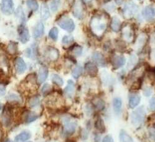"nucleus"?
Listing matches in <instances>:
<instances>
[{"label": "nucleus", "instance_id": "obj_1", "mask_svg": "<svg viewBox=\"0 0 155 142\" xmlns=\"http://www.w3.org/2000/svg\"><path fill=\"white\" fill-rule=\"evenodd\" d=\"M146 117V110L143 106L137 108L131 115V122L135 127L140 126L145 121Z\"/></svg>", "mask_w": 155, "mask_h": 142}, {"label": "nucleus", "instance_id": "obj_2", "mask_svg": "<svg viewBox=\"0 0 155 142\" xmlns=\"http://www.w3.org/2000/svg\"><path fill=\"white\" fill-rule=\"evenodd\" d=\"M58 25L63 29L69 32H72L75 29V24L72 19L65 17L58 21Z\"/></svg>", "mask_w": 155, "mask_h": 142}, {"label": "nucleus", "instance_id": "obj_3", "mask_svg": "<svg viewBox=\"0 0 155 142\" xmlns=\"http://www.w3.org/2000/svg\"><path fill=\"white\" fill-rule=\"evenodd\" d=\"M1 9L5 15H12L14 12V3L13 0H2Z\"/></svg>", "mask_w": 155, "mask_h": 142}, {"label": "nucleus", "instance_id": "obj_4", "mask_svg": "<svg viewBox=\"0 0 155 142\" xmlns=\"http://www.w3.org/2000/svg\"><path fill=\"white\" fill-rule=\"evenodd\" d=\"M138 6L133 2H128L127 3L124 9V13L126 18H131L134 16L138 12Z\"/></svg>", "mask_w": 155, "mask_h": 142}, {"label": "nucleus", "instance_id": "obj_5", "mask_svg": "<svg viewBox=\"0 0 155 142\" xmlns=\"http://www.w3.org/2000/svg\"><path fill=\"white\" fill-rule=\"evenodd\" d=\"M142 14L147 21H151L155 19V8L152 6H148L144 8Z\"/></svg>", "mask_w": 155, "mask_h": 142}, {"label": "nucleus", "instance_id": "obj_6", "mask_svg": "<svg viewBox=\"0 0 155 142\" xmlns=\"http://www.w3.org/2000/svg\"><path fill=\"white\" fill-rule=\"evenodd\" d=\"M19 38L22 43H26L29 40V33L28 29L24 26H20L18 29Z\"/></svg>", "mask_w": 155, "mask_h": 142}, {"label": "nucleus", "instance_id": "obj_7", "mask_svg": "<svg viewBox=\"0 0 155 142\" xmlns=\"http://www.w3.org/2000/svg\"><path fill=\"white\" fill-rule=\"evenodd\" d=\"M15 69L18 74H21L25 72L27 69L26 64L21 58H17L15 60Z\"/></svg>", "mask_w": 155, "mask_h": 142}, {"label": "nucleus", "instance_id": "obj_8", "mask_svg": "<svg viewBox=\"0 0 155 142\" xmlns=\"http://www.w3.org/2000/svg\"><path fill=\"white\" fill-rule=\"evenodd\" d=\"M92 59L94 61L98 64L100 66L104 67L106 63H105V60L104 57V56L101 53H100L98 52H95L92 55Z\"/></svg>", "mask_w": 155, "mask_h": 142}, {"label": "nucleus", "instance_id": "obj_9", "mask_svg": "<svg viewBox=\"0 0 155 142\" xmlns=\"http://www.w3.org/2000/svg\"><path fill=\"white\" fill-rule=\"evenodd\" d=\"M44 32V26L42 23L39 22L38 23L33 31V36L35 38L38 39L42 36Z\"/></svg>", "mask_w": 155, "mask_h": 142}, {"label": "nucleus", "instance_id": "obj_10", "mask_svg": "<svg viewBox=\"0 0 155 142\" xmlns=\"http://www.w3.org/2000/svg\"><path fill=\"white\" fill-rule=\"evenodd\" d=\"M46 55L50 61H56L59 58V52L57 49L54 48H50L47 51Z\"/></svg>", "mask_w": 155, "mask_h": 142}, {"label": "nucleus", "instance_id": "obj_11", "mask_svg": "<svg viewBox=\"0 0 155 142\" xmlns=\"http://www.w3.org/2000/svg\"><path fill=\"white\" fill-rule=\"evenodd\" d=\"M48 76V69L46 66H42L39 70L38 74V82L39 84L43 83L45 81Z\"/></svg>", "mask_w": 155, "mask_h": 142}, {"label": "nucleus", "instance_id": "obj_12", "mask_svg": "<svg viewBox=\"0 0 155 142\" xmlns=\"http://www.w3.org/2000/svg\"><path fill=\"white\" fill-rule=\"evenodd\" d=\"M100 19L96 18L95 19L92 20V26L93 27V29L96 30L97 31H99L101 32L102 31H104L107 26V25L105 23H102V22L100 21Z\"/></svg>", "mask_w": 155, "mask_h": 142}, {"label": "nucleus", "instance_id": "obj_13", "mask_svg": "<svg viewBox=\"0 0 155 142\" xmlns=\"http://www.w3.org/2000/svg\"><path fill=\"white\" fill-rule=\"evenodd\" d=\"M87 73L91 76H95L98 72V69L96 65L92 62H87L85 65Z\"/></svg>", "mask_w": 155, "mask_h": 142}, {"label": "nucleus", "instance_id": "obj_14", "mask_svg": "<svg viewBox=\"0 0 155 142\" xmlns=\"http://www.w3.org/2000/svg\"><path fill=\"white\" fill-rule=\"evenodd\" d=\"M125 64V59L122 56H116L113 58L112 64L114 68L115 69H118L122 67Z\"/></svg>", "mask_w": 155, "mask_h": 142}, {"label": "nucleus", "instance_id": "obj_15", "mask_svg": "<svg viewBox=\"0 0 155 142\" xmlns=\"http://www.w3.org/2000/svg\"><path fill=\"white\" fill-rule=\"evenodd\" d=\"M12 122V112L10 108H6L3 114V122L6 127L9 126Z\"/></svg>", "mask_w": 155, "mask_h": 142}, {"label": "nucleus", "instance_id": "obj_16", "mask_svg": "<svg viewBox=\"0 0 155 142\" xmlns=\"http://www.w3.org/2000/svg\"><path fill=\"white\" fill-rule=\"evenodd\" d=\"M141 97L138 94H132L129 99V105L130 108H134L136 107L140 102Z\"/></svg>", "mask_w": 155, "mask_h": 142}, {"label": "nucleus", "instance_id": "obj_17", "mask_svg": "<svg viewBox=\"0 0 155 142\" xmlns=\"http://www.w3.org/2000/svg\"><path fill=\"white\" fill-rule=\"evenodd\" d=\"M75 90V84L72 80H69L68 82V85L65 88L64 92L66 95L71 97L74 94Z\"/></svg>", "mask_w": 155, "mask_h": 142}, {"label": "nucleus", "instance_id": "obj_18", "mask_svg": "<svg viewBox=\"0 0 155 142\" xmlns=\"http://www.w3.org/2000/svg\"><path fill=\"white\" fill-rule=\"evenodd\" d=\"M77 127V124L74 122H69L66 124L64 128V132L65 134L71 135L74 133Z\"/></svg>", "mask_w": 155, "mask_h": 142}, {"label": "nucleus", "instance_id": "obj_19", "mask_svg": "<svg viewBox=\"0 0 155 142\" xmlns=\"http://www.w3.org/2000/svg\"><path fill=\"white\" fill-rule=\"evenodd\" d=\"M31 138V134L29 132H23L18 135L14 142H25Z\"/></svg>", "mask_w": 155, "mask_h": 142}, {"label": "nucleus", "instance_id": "obj_20", "mask_svg": "<svg viewBox=\"0 0 155 142\" xmlns=\"http://www.w3.org/2000/svg\"><path fill=\"white\" fill-rule=\"evenodd\" d=\"M113 107L114 111L117 115H119L122 107V101L119 97H116L113 101Z\"/></svg>", "mask_w": 155, "mask_h": 142}, {"label": "nucleus", "instance_id": "obj_21", "mask_svg": "<svg viewBox=\"0 0 155 142\" xmlns=\"http://www.w3.org/2000/svg\"><path fill=\"white\" fill-rule=\"evenodd\" d=\"M50 13L49 8L46 3H42L41 7V17L42 19L46 20L49 18Z\"/></svg>", "mask_w": 155, "mask_h": 142}, {"label": "nucleus", "instance_id": "obj_22", "mask_svg": "<svg viewBox=\"0 0 155 142\" xmlns=\"http://www.w3.org/2000/svg\"><path fill=\"white\" fill-rule=\"evenodd\" d=\"M110 28L114 32H118L120 31L121 28V22L118 18H113L112 19L111 25H110Z\"/></svg>", "mask_w": 155, "mask_h": 142}, {"label": "nucleus", "instance_id": "obj_23", "mask_svg": "<svg viewBox=\"0 0 155 142\" xmlns=\"http://www.w3.org/2000/svg\"><path fill=\"white\" fill-rule=\"evenodd\" d=\"M120 138L122 142H134L132 138L124 130H120Z\"/></svg>", "mask_w": 155, "mask_h": 142}, {"label": "nucleus", "instance_id": "obj_24", "mask_svg": "<svg viewBox=\"0 0 155 142\" xmlns=\"http://www.w3.org/2000/svg\"><path fill=\"white\" fill-rule=\"evenodd\" d=\"M95 128L101 132L102 133H104L105 131V124L104 122V121L101 118H97V120L95 122Z\"/></svg>", "mask_w": 155, "mask_h": 142}, {"label": "nucleus", "instance_id": "obj_25", "mask_svg": "<svg viewBox=\"0 0 155 142\" xmlns=\"http://www.w3.org/2000/svg\"><path fill=\"white\" fill-rule=\"evenodd\" d=\"M83 71V69L81 65H77V66L73 69L72 75L73 78L75 79H78L80 76L82 75Z\"/></svg>", "mask_w": 155, "mask_h": 142}, {"label": "nucleus", "instance_id": "obj_26", "mask_svg": "<svg viewBox=\"0 0 155 142\" xmlns=\"http://www.w3.org/2000/svg\"><path fill=\"white\" fill-rule=\"evenodd\" d=\"M51 79L53 83L59 86H62L64 84L63 79L58 74H52L51 76Z\"/></svg>", "mask_w": 155, "mask_h": 142}, {"label": "nucleus", "instance_id": "obj_27", "mask_svg": "<svg viewBox=\"0 0 155 142\" xmlns=\"http://www.w3.org/2000/svg\"><path fill=\"white\" fill-rule=\"evenodd\" d=\"M61 4V0H51L50 3L51 9L52 12H56Z\"/></svg>", "mask_w": 155, "mask_h": 142}, {"label": "nucleus", "instance_id": "obj_28", "mask_svg": "<svg viewBox=\"0 0 155 142\" xmlns=\"http://www.w3.org/2000/svg\"><path fill=\"white\" fill-rule=\"evenodd\" d=\"M27 6L29 9L33 11H36L39 8V5L36 0H27Z\"/></svg>", "mask_w": 155, "mask_h": 142}, {"label": "nucleus", "instance_id": "obj_29", "mask_svg": "<svg viewBox=\"0 0 155 142\" xmlns=\"http://www.w3.org/2000/svg\"><path fill=\"white\" fill-rule=\"evenodd\" d=\"M38 118V115L37 114H36L35 113L31 112V113H29V114L26 116L25 121H26V122L28 123V124L31 123V122H32L35 121Z\"/></svg>", "mask_w": 155, "mask_h": 142}, {"label": "nucleus", "instance_id": "obj_30", "mask_svg": "<svg viewBox=\"0 0 155 142\" xmlns=\"http://www.w3.org/2000/svg\"><path fill=\"white\" fill-rule=\"evenodd\" d=\"M17 49H18V46H17L16 43H15V42H10L9 44V45H8V48H7L8 52L10 54H15L17 51Z\"/></svg>", "mask_w": 155, "mask_h": 142}, {"label": "nucleus", "instance_id": "obj_31", "mask_svg": "<svg viewBox=\"0 0 155 142\" xmlns=\"http://www.w3.org/2000/svg\"><path fill=\"white\" fill-rule=\"evenodd\" d=\"M40 103V99L38 97H34L31 98L29 101V106L31 108H35L37 107Z\"/></svg>", "mask_w": 155, "mask_h": 142}, {"label": "nucleus", "instance_id": "obj_32", "mask_svg": "<svg viewBox=\"0 0 155 142\" xmlns=\"http://www.w3.org/2000/svg\"><path fill=\"white\" fill-rule=\"evenodd\" d=\"M58 33H59V31L58 28H52L49 32V36L53 40H57L58 38Z\"/></svg>", "mask_w": 155, "mask_h": 142}, {"label": "nucleus", "instance_id": "obj_33", "mask_svg": "<svg viewBox=\"0 0 155 142\" xmlns=\"http://www.w3.org/2000/svg\"><path fill=\"white\" fill-rule=\"evenodd\" d=\"M7 99L9 101H12V102H20L21 99L19 95L15 94H10L8 95L7 97Z\"/></svg>", "mask_w": 155, "mask_h": 142}, {"label": "nucleus", "instance_id": "obj_34", "mask_svg": "<svg viewBox=\"0 0 155 142\" xmlns=\"http://www.w3.org/2000/svg\"><path fill=\"white\" fill-rule=\"evenodd\" d=\"M95 105L98 110H103L105 107V102L102 99H97L95 102Z\"/></svg>", "mask_w": 155, "mask_h": 142}, {"label": "nucleus", "instance_id": "obj_35", "mask_svg": "<svg viewBox=\"0 0 155 142\" xmlns=\"http://www.w3.org/2000/svg\"><path fill=\"white\" fill-rule=\"evenodd\" d=\"M62 43L65 45H69L74 41V38L72 36H65L62 39Z\"/></svg>", "mask_w": 155, "mask_h": 142}, {"label": "nucleus", "instance_id": "obj_36", "mask_svg": "<svg viewBox=\"0 0 155 142\" xmlns=\"http://www.w3.org/2000/svg\"><path fill=\"white\" fill-rule=\"evenodd\" d=\"M51 85L48 84H45L42 88V90H41V92L42 93L44 94V95H46V94L49 93V91H51Z\"/></svg>", "mask_w": 155, "mask_h": 142}, {"label": "nucleus", "instance_id": "obj_37", "mask_svg": "<svg viewBox=\"0 0 155 142\" xmlns=\"http://www.w3.org/2000/svg\"><path fill=\"white\" fill-rule=\"evenodd\" d=\"M124 35L126 39H130L132 38V32L130 29L126 28L124 29Z\"/></svg>", "mask_w": 155, "mask_h": 142}, {"label": "nucleus", "instance_id": "obj_38", "mask_svg": "<svg viewBox=\"0 0 155 142\" xmlns=\"http://www.w3.org/2000/svg\"><path fill=\"white\" fill-rule=\"evenodd\" d=\"M137 62V57L134 55L131 56V57H130L128 64V68H131V67L134 66L135 65V64Z\"/></svg>", "mask_w": 155, "mask_h": 142}, {"label": "nucleus", "instance_id": "obj_39", "mask_svg": "<svg viewBox=\"0 0 155 142\" xmlns=\"http://www.w3.org/2000/svg\"><path fill=\"white\" fill-rule=\"evenodd\" d=\"M149 136L150 140L155 142V128L154 127H151L149 129Z\"/></svg>", "mask_w": 155, "mask_h": 142}, {"label": "nucleus", "instance_id": "obj_40", "mask_svg": "<svg viewBox=\"0 0 155 142\" xmlns=\"http://www.w3.org/2000/svg\"><path fill=\"white\" fill-rule=\"evenodd\" d=\"M74 54H75L76 56H81V54L82 52V48L81 47V46H75L74 48V50H73Z\"/></svg>", "mask_w": 155, "mask_h": 142}, {"label": "nucleus", "instance_id": "obj_41", "mask_svg": "<svg viewBox=\"0 0 155 142\" xmlns=\"http://www.w3.org/2000/svg\"><path fill=\"white\" fill-rule=\"evenodd\" d=\"M149 107L151 111H155V97H152L150 101Z\"/></svg>", "mask_w": 155, "mask_h": 142}, {"label": "nucleus", "instance_id": "obj_42", "mask_svg": "<svg viewBox=\"0 0 155 142\" xmlns=\"http://www.w3.org/2000/svg\"><path fill=\"white\" fill-rule=\"evenodd\" d=\"M102 142H114L112 137L110 135H107L102 140Z\"/></svg>", "mask_w": 155, "mask_h": 142}, {"label": "nucleus", "instance_id": "obj_43", "mask_svg": "<svg viewBox=\"0 0 155 142\" xmlns=\"http://www.w3.org/2000/svg\"><path fill=\"white\" fill-rule=\"evenodd\" d=\"M6 94V88L4 85L0 84V96H4Z\"/></svg>", "mask_w": 155, "mask_h": 142}, {"label": "nucleus", "instance_id": "obj_44", "mask_svg": "<svg viewBox=\"0 0 155 142\" xmlns=\"http://www.w3.org/2000/svg\"><path fill=\"white\" fill-rule=\"evenodd\" d=\"M151 94V89L150 88H147L144 91V94H145V96H150Z\"/></svg>", "mask_w": 155, "mask_h": 142}, {"label": "nucleus", "instance_id": "obj_45", "mask_svg": "<svg viewBox=\"0 0 155 142\" xmlns=\"http://www.w3.org/2000/svg\"><path fill=\"white\" fill-rule=\"evenodd\" d=\"M115 2L117 5H121L123 3V2H124V0H115Z\"/></svg>", "mask_w": 155, "mask_h": 142}, {"label": "nucleus", "instance_id": "obj_46", "mask_svg": "<svg viewBox=\"0 0 155 142\" xmlns=\"http://www.w3.org/2000/svg\"><path fill=\"white\" fill-rule=\"evenodd\" d=\"M2 108H3V106H2V104L0 103V112L2 111Z\"/></svg>", "mask_w": 155, "mask_h": 142}, {"label": "nucleus", "instance_id": "obj_47", "mask_svg": "<svg viewBox=\"0 0 155 142\" xmlns=\"http://www.w3.org/2000/svg\"><path fill=\"white\" fill-rule=\"evenodd\" d=\"M83 1H84L86 3H88V2H90L92 1V0H83Z\"/></svg>", "mask_w": 155, "mask_h": 142}, {"label": "nucleus", "instance_id": "obj_48", "mask_svg": "<svg viewBox=\"0 0 155 142\" xmlns=\"http://www.w3.org/2000/svg\"><path fill=\"white\" fill-rule=\"evenodd\" d=\"M66 142H75V141H73V140H69L66 141Z\"/></svg>", "mask_w": 155, "mask_h": 142}, {"label": "nucleus", "instance_id": "obj_49", "mask_svg": "<svg viewBox=\"0 0 155 142\" xmlns=\"http://www.w3.org/2000/svg\"><path fill=\"white\" fill-rule=\"evenodd\" d=\"M110 1H111V0H104V2H105V3H107V2H110Z\"/></svg>", "mask_w": 155, "mask_h": 142}, {"label": "nucleus", "instance_id": "obj_50", "mask_svg": "<svg viewBox=\"0 0 155 142\" xmlns=\"http://www.w3.org/2000/svg\"><path fill=\"white\" fill-rule=\"evenodd\" d=\"M6 142H12V141H11L10 140H7Z\"/></svg>", "mask_w": 155, "mask_h": 142}, {"label": "nucleus", "instance_id": "obj_51", "mask_svg": "<svg viewBox=\"0 0 155 142\" xmlns=\"http://www.w3.org/2000/svg\"><path fill=\"white\" fill-rule=\"evenodd\" d=\"M29 142H31V141H29Z\"/></svg>", "mask_w": 155, "mask_h": 142}]
</instances>
